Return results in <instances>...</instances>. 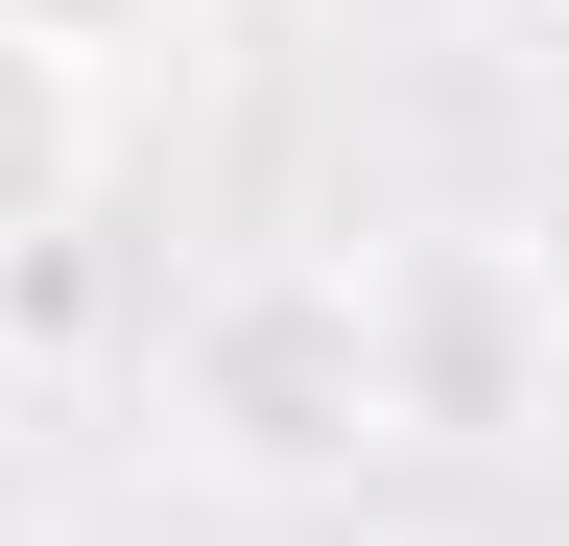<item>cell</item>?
Here are the masks:
<instances>
[{"mask_svg": "<svg viewBox=\"0 0 569 546\" xmlns=\"http://www.w3.org/2000/svg\"><path fill=\"white\" fill-rule=\"evenodd\" d=\"M167 428L238 475V499H309V475L356 451H403V404H380V286H356V238H261V261H213V286L167 309Z\"/></svg>", "mask_w": 569, "mask_h": 546, "instance_id": "obj_1", "label": "cell"}, {"mask_svg": "<svg viewBox=\"0 0 569 546\" xmlns=\"http://www.w3.org/2000/svg\"><path fill=\"white\" fill-rule=\"evenodd\" d=\"M96 190H119V96L71 72V48H24V24H0V261H48Z\"/></svg>", "mask_w": 569, "mask_h": 546, "instance_id": "obj_2", "label": "cell"}, {"mask_svg": "<svg viewBox=\"0 0 569 546\" xmlns=\"http://www.w3.org/2000/svg\"><path fill=\"white\" fill-rule=\"evenodd\" d=\"M0 24H24V48H71L96 96H142V72H190V24H213V0H0Z\"/></svg>", "mask_w": 569, "mask_h": 546, "instance_id": "obj_3", "label": "cell"}]
</instances>
